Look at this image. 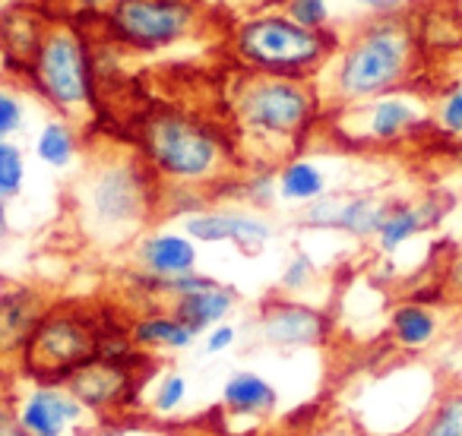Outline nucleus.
<instances>
[{
  "label": "nucleus",
  "instance_id": "f257e3e1",
  "mask_svg": "<svg viewBox=\"0 0 462 436\" xmlns=\"http://www.w3.org/2000/svg\"><path fill=\"white\" fill-rule=\"evenodd\" d=\"M415 23L396 14H377L358 29L346 45L336 48L327 64V83L320 98L336 108L371 102L405 89L418 70Z\"/></svg>",
  "mask_w": 462,
  "mask_h": 436
},
{
  "label": "nucleus",
  "instance_id": "f03ea898",
  "mask_svg": "<svg viewBox=\"0 0 462 436\" xmlns=\"http://www.w3.org/2000/svg\"><path fill=\"white\" fill-rule=\"evenodd\" d=\"M320 104V86L314 79L260 70H251L231 92V111L241 136L254 152L276 161L295 155Z\"/></svg>",
  "mask_w": 462,
  "mask_h": 436
},
{
  "label": "nucleus",
  "instance_id": "7ed1b4c3",
  "mask_svg": "<svg viewBox=\"0 0 462 436\" xmlns=\"http://www.w3.org/2000/svg\"><path fill=\"white\" fill-rule=\"evenodd\" d=\"M140 149L162 184L209 186L228 177L235 155L212 123L187 111L162 108L143 121Z\"/></svg>",
  "mask_w": 462,
  "mask_h": 436
},
{
  "label": "nucleus",
  "instance_id": "20e7f679",
  "mask_svg": "<svg viewBox=\"0 0 462 436\" xmlns=\"http://www.w3.org/2000/svg\"><path fill=\"white\" fill-rule=\"evenodd\" d=\"M155 174L143 155H111L86 171L79 184V215L98 244L136 238L152 215Z\"/></svg>",
  "mask_w": 462,
  "mask_h": 436
},
{
  "label": "nucleus",
  "instance_id": "39448f33",
  "mask_svg": "<svg viewBox=\"0 0 462 436\" xmlns=\"http://www.w3.org/2000/svg\"><path fill=\"white\" fill-rule=\"evenodd\" d=\"M339 48L329 29H304L285 14L247 16L235 32V58L245 67L279 77L314 79Z\"/></svg>",
  "mask_w": 462,
  "mask_h": 436
},
{
  "label": "nucleus",
  "instance_id": "423d86ee",
  "mask_svg": "<svg viewBox=\"0 0 462 436\" xmlns=\"http://www.w3.org/2000/svg\"><path fill=\"white\" fill-rule=\"evenodd\" d=\"M29 67H32V83L39 95L58 114L79 117L92 111L96 86H92L89 48L73 26L45 29Z\"/></svg>",
  "mask_w": 462,
  "mask_h": 436
},
{
  "label": "nucleus",
  "instance_id": "0eeeda50",
  "mask_svg": "<svg viewBox=\"0 0 462 436\" xmlns=\"http://www.w3.org/2000/svg\"><path fill=\"white\" fill-rule=\"evenodd\" d=\"M102 354V332L96 320L77 307H48L35 326L23 367L39 379H67Z\"/></svg>",
  "mask_w": 462,
  "mask_h": 436
},
{
  "label": "nucleus",
  "instance_id": "6e6552de",
  "mask_svg": "<svg viewBox=\"0 0 462 436\" xmlns=\"http://www.w3.org/2000/svg\"><path fill=\"white\" fill-rule=\"evenodd\" d=\"M197 0H111L105 26L130 51H165L197 29Z\"/></svg>",
  "mask_w": 462,
  "mask_h": 436
},
{
  "label": "nucleus",
  "instance_id": "1a4fd4ad",
  "mask_svg": "<svg viewBox=\"0 0 462 436\" xmlns=\"http://www.w3.org/2000/svg\"><path fill=\"white\" fill-rule=\"evenodd\" d=\"M184 234L199 244H235L247 257H257L273 241V225L266 218L241 209H209L193 212L184 222Z\"/></svg>",
  "mask_w": 462,
  "mask_h": 436
},
{
  "label": "nucleus",
  "instance_id": "9d476101",
  "mask_svg": "<svg viewBox=\"0 0 462 436\" xmlns=\"http://www.w3.org/2000/svg\"><path fill=\"white\" fill-rule=\"evenodd\" d=\"M89 408L60 386H39L29 392V398L20 404V427L29 436H70L86 421Z\"/></svg>",
  "mask_w": 462,
  "mask_h": 436
},
{
  "label": "nucleus",
  "instance_id": "9b49d317",
  "mask_svg": "<svg viewBox=\"0 0 462 436\" xmlns=\"http://www.w3.org/2000/svg\"><path fill=\"white\" fill-rule=\"evenodd\" d=\"M342 111L355 123L352 133L365 142H399L421 123V114H418L415 104L399 98L396 92L361 104H348Z\"/></svg>",
  "mask_w": 462,
  "mask_h": 436
},
{
  "label": "nucleus",
  "instance_id": "f8f14e48",
  "mask_svg": "<svg viewBox=\"0 0 462 436\" xmlns=\"http://www.w3.org/2000/svg\"><path fill=\"white\" fill-rule=\"evenodd\" d=\"M327 316L298 301H270L260 310V335L276 348H310L327 339Z\"/></svg>",
  "mask_w": 462,
  "mask_h": 436
},
{
  "label": "nucleus",
  "instance_id": "ddd939ff",
  "mask_svg": "<svg viewBox=\"0 0 462 436\" xmlns=\"http://www.w3.org/2000/svg\"><path fill=\"white\" fill-rule=\"evenodd\" d=\"M45 310L42 295L32 288L0 291V360L23 358Z\"/></svg>",
  "mask_w": 462,
  "mask_h": 436
},
{
  "label": "nucleus",
  "instance_id": "4468645a",
  "mask_svg": "<svg viewBox=\"0 0 462 436\" xmlns=\"http://www.w3.org/2000/svg\"><path fill=\"white\" fill-rule=\"evenodd\" d=\"M67 389H70L89 411L117 408V404L124 402V395L130 392L127 367H121L117 360L98 354L96 360H89L86 367H79L77 373L67 377Z\"/></svg>",
  "mask_w": 462,
  "mask_h": 436
},
{
  "label": "nucleus",
  "instance_id": "2eb2a0df",
  "mask_svg": "<svg viewBox=\"0 0 462 436\" xmlns=\"http://www.w3.org/2000/svg\"><path fill=\"white\" fill-rule=\"evenodd\" d=\"M136 266L149 278H174L197 269V241L190 234H146L136 244Z\"/></svg>",
  "mask_w": 462,
  "mask_h": 436
},
{
  "label": "nucleus",
  "instance_id": "dca6fc26",
  "mask_svg": "<svg viewBox=\"0 0 462 436\" xmlns=\"http://www.w3.org/2000/svg\"><path fill=\"white\" fill-rule=\"evenodd\" d=\"M447 205L440 199H424V203H390L383 222L377 228V247L383 253H393L415 234L428 232L430 225H437Z\"/></svg>",
  "mask_w": 462,
  "mask_h": 436
},
{
  "label": "nucleus",
  "instance_id": "f3484780",
  "mask_svg": "<svg viewBox=\"0 0 462 436\" xmlns=\"http://www.w3.org/2000/svg\"><path fill=\"white\" fill-rule=\"evenodd\" d=\"M235 304H238L235 291L225 288L222 282H216L203 291L174 297L168 313H174L193 335H199V332H209V329L218 326V322H225V316L235 310Z\"/></svg>",
  "mask_w": 462,
  "mask_h": 436
},
{
  "label": "nucleus",
  "instance_id": "a211bd4d",
  "mask_svg": "<svg viewBox=\"0 0 462 436\" xmlns=\"http://www.w3.org/2000/svg\"><path fill=\"white\" fill-rule=\"evenodd\" d=\"M222 404L231 414H270L279 404V392L260 373L241 370L235 377H228V383H225Z\"/></svg>",
  "mask_w": 462,
  "mask_h": 436
},
{
  "label": "nucleus",
  "instance_id": "6ab92c4d",
  "mask_svg": "<svg viewBox=\"0 0 462 436\" xmlns=\"http://www.w3.org/2000/svg\"><path fill=\"white\" fill-rule=\"evenodd\" d=\"M390 203L374 193H352V196H339V209H336V225L333 232H346L352 238H374L383 222Z\"/></svg>",
  "mask_w": 462,
  "mask_h": 436
},
{
  "label": "nucleus",
  "instance_id": "aec40b11",
  "mask_svg": "<svg viewBox=\"0 0 462 436\" xmlns=\"http://www.w3.org/2000/svg\"><path fill=\"white\" fill-rule=\"evenodd\" d=\"M276 190H279V199L285 203H314L327 193V177L323 171L308 159H289L282 161L276 174Z\"/></svg>",
  "mask_w": 462,
  "mask_h": 436
},
{
  "label": "nucleus",
  "instance_id": "412c9836",
  "mask_svg": "<svg viewBox=\"0 0 462 436\" xmlns=\"http://www.w3.org/2000/svg\"><path fill=\"white\" fill-rule=\"evenodd\" d=\"M197 335L184 326L174 313H155L143 316L130 329V341L136 348H165V351H184L193 345Z\"/></svg>",
  "mask_w": 462,
  "mask_h": 436
},
{
  "label": "nucleus",
  "instance_id": "4be33fe9",
  "mask_svg": "<svg viewBox=\"0 0 462 436\" xmlns=\"http://www.w3.org/2000/svg\"><path fill=\"white\" fill-rule=\"evenodd\" d=\"M390 329L396 345L418 351V348H428L437 339V316L424 304H402V307L393 310Z\"/></svg>",
  "mask_w": 462,
  "mask_h": 436
},
{
  "label": "nucleus",
  "instance_id": "5701e85b",
  "mask_svg": "<svg viewBox=\"0 0 462 436\" xmlns=\"http://www.w3.org/2000/svg\"><path fill=\"white\" fill-rule=\"evenodd\" d=\"M411 436H462V389L443 386Z\"/></svg>",
  "mask_w": 462,
  "mask_h": 436
},
{
  "label": "nucleus",
  "instance_id": "b1692460",
  "mask_svg": "<svg viewBox=\"0 0 462 436\" xmlns=\"http://www.w3.org/2000/svg\"><path fill=\"white\" fill-rule=\"evenodd\" d=\"M35 155L51 168H67L77 155V133L70 123L51 121L42 127L39 140H35Z\"/></svg>",
  "mask_w": 462,
  "mask_h": 436
},
{
  "label": "nucleus",
  "instance_id": "393cba45",
  "mask_svg": "<svg viewBox=\"0 0 462 436\" xmlns=\"http://www.w3.org/2000/svg\"><path fill=\"white\" fill-rule=\"evenodd\" d=\"M26 180V159L23 149L10 140H0V196L14 199Z\"/></svg>",
  "mask_w": 462,
  "mask_h": 436
},
{
  "label": "nucleus",
  "instance_id": "a878e982",
  "mask_svg": "<svg viewBox=\"0 0 462 436\" xmlns=\"http://www.w3.org/2000/svg\"><path fill=\"white\" fill-rule=\"evenodd\" d=\"M285 16L304 29H327L329 23V0H285Z\"/></svg>",
  "mask_w": 462,
  "mask_h": 436
},
{
  "label": "nucleus",
  "instance_id": "bb28decb",
  "mask_svg": "<svg viewBox=\"0 0 462 436\" xmlns=\"http://www.w3.org/2000/svg\"><path fill=\"white\" fill-rule=\"evenodd\" d=\"M317 276V266L314 259L308 257V253H295V257L289 259V266L282 269V291H289V295H295V291H304L310 288V282H314Z\"/></svg>",
  "mask_w": 462,
  "mask_h": 436
},
{
  "label": "nucleus",
  "instance_id": "cd10ccee",
  "mask_svg": "<svg viewBox=\"0 0 462 436\" xmlns=\"http://www.w3.org/2000/svg\"><path fill=\"white\" fill-rule=\"evenodd\" d=\"M437 127L447 136H462V86L440 98L437 104Z\"/></svg>",
  "mask_w": 462,
  "mask_h": 436
},
{
  "label": "nucleus",
  "instance_id": "c85d7f7f",
  "mask_svg": "<svg viewBox=\"0 0 462 436\" xmlns=\"http://www.w3.org/2000/svg\"><path fill=\"white\" fill-rule=\"evenodd\" d=\"M184 395H187L184 377H180V373H168V377L159 383V389H155L152 408L159 411V414H171V411L184 402Z\"/></svg>",
  "mask_w": 462,
  "mask_h": 436
},
{
  "label": "nucleus",
  "instance_id": "c756f323",
  "mask_svg": "<svg viewBox=\"0 0 462 436\" xmlns=\"http://www.w3.org/2000/svg\"><path fill=\"white\" fill-rule=\"evenodd\" d=\"M245 196L251 205H270L273 199L279 196L276 171H273V168H263L260 174H251V177L245 180Z\"/></svg>",
  "mask_w": 462,
  "mask_h": 436
},
{
  "label": "nucleus",
  "instance_id": "7c9ffc66",
  "mask_svg": "<svg viewBox=\"0 0 462 436\" xmlns=\"http://www.w3.org/2000/svg\"><path fill=\"white\" fill-rule=\"evenodd\" d=\"M23 121H26V111H23L20 98L14 92L0 89V140H10L23 127Z\"/></svg>",
  "mask_w": 462,
  "mask_h": 436
},
{
  "label": "nucleus",
  "instance_id": "2f4dec72",
  "mask_svg": "<svg viewBox=\"0 0 462 436\" xmlns=\"http://www.w3.org/2000/svg\"><path fill=\"white\" fill-rule=\"evenodd\" d=\"M440 301L462 307V250L456 253V257H449L447 269H443V276H440Z\"/></svg>",
  "mask_w": 462,
  "mask_h": 436
},
{
  "label": "nucleus",
  "instance_id": "473e14b6",
  "mask_svg": "<svg viewBox=\"0 0 462 436\" xmlns=\"http://www.w3.org/2000/svg\"><path fill=\"white\" fill-rule=\"evenodd\" d=\"M443 379H447V386H459L462 389V322H459V329H456L453 341H449L447 364H443Z\"/></svg>",
  "mask_w": 462,
  "mask_h": 436
},
{
  "label": "nucleus",
  "instance_id": "72a5a7b5",
  "mask_svg": "<svg viewBox=\"0 0 462 436\" xmlns=\"http://www.w3.org/2000/svg\"><path fill=\"white\" fill-rule=\"evenodd\" d=\"M235 345V329L228 326V322H218V326H212L209 332H206V345L203 351L206 354H218L225 351V348Z\"/></svg>",
  "mask_w": 462,
  "mask_h": 436
},
{
  "label": "nucleus",
  "instance_id": "f704fd0d",
  "mask_svg": "<svg viewBox=\"0 0 462 436\" xmlns=\"http://www.w3.org/2000/svg\"><path fill=\"white\" fill-rule=\"evenodd\" d=\"M358 7H365L367 14H396V10H402L409 0H355Z\"/></svg>",
  "mask_w": 462,
  "mask_h": 436
},
{
  "label": "nucleus",
  "instance_id": "c9c22d12",
  "mask_svg": "<svg viewBox=\"0 0 462 436\" xmlns=\"http://www.w3.org/2000/svg\"><path fill=\"white\" fill-rule=\"evenodd\" d=\"M0 436H29V433L20 427V421H16V417H10V414H4V411H0Z\"/></svg>",
  "mask_w": 462,
  "mask_h": 436
},
{
  "label": "nucleus",
  "instance_id": "e433bc0d",
  "mask_svg": "<svg viewBox=\"0 0 462 436\" xmlns=\"http://www.w3.org/2000/svg\"><path fill=\"white\" fill-rule=\"evenodd\" d=\"M111 0H77V7L83 10H108Z\"/></svg>",
  "mask_w": 462,
  "mask_h": 436
},
{
  "label": "nucleus",
  "instance_id": "4c0bfd02",
  "mask_svg": "<svg viewBox=\"0 0 462 436\" xmlns=\"http://www.w3.org/2000/svg\"><path fill=\"white\" fill-rule=\"evenodd\" d=\"M0 234H7V199L0 196Z\"/></svg>",
  "mask_w": 462,
  "mask_h": 436
},
{
  "label": "nucleus",
  "instance_id": "58836bf2",
  "mask_svg": "<svg viewBox=\"0 0 462 436\" xmlns=\"http://www.w3.org/2000/svg\"><path fill=\"white\" fill-rule=\"evenodd\" d=\"M10 4H14V0H0V10H7Z\"/></svg>",
  "mask_w": 462,
  "mask_h": 436
},
{
  "label": "nucleus",
  "instance_id": "ea45409f",
  "mask_svg": "<svg viewBox=\"0 0 462 436\" xmlns=\"http://www.w3.org/2000/svg\"><path fill=\"white\" fill-rule=\"evenodd\" d=\"M98 436H124V433H98Z\"/></svg>",
  "mask_w": 462,
  "mask_h": 436
}]
</instances>
